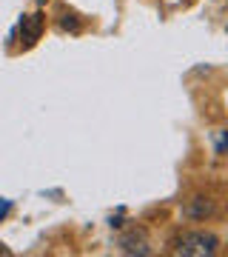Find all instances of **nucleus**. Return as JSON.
<instances>
[{"instance_id": "1", "label": "nucleus", "mask_w": 228, "mask_h": 257, "mask_svg": "<svg viewBox=\"0 0 228 257\" xmlns=\"http://www.w3.org/2000/svg\"><path fill=\"white\" fill-rule=\"evenodd\" d=\"M217 248H219L217 234H211V231H188V234H182L180 243H177V254H182V257H211Z\"/></svg>"}, {"instance_id": "2", "label": "nucleus", "mask_w": 228, "mask_h": 257, "mask_svg": "<svg viewBox=\"0 0 228 257\" xmlns=\"http://www.w3.org/2000/svg\"><path fill=\"white\" fill-rule=\"evenodd\" d=\"M120 246H123L126 254H140V257L151 254V246H148V237L143 229H134V231H128V234H123L120 237Z\"/></svg>"}, {"instance_id": "3", "label": "nucleus", "mask_w": 228, "mask_h": 257, "mask_svg": "<svg viewBox=\"0 0 228 257\" xmlns=\"http://www.w3.org/2000/svg\"><path fill=\"white\" fill-rule=\"evenodd\" d=\"M40 32H43V15H40V12L26 15V18L20 20V37H23V43H26V46L35 43L37 37H40Z\"/></svg>"}, {"instance_id": "4", "label": "nucleus", "mask_w": 228, "mask_h": 257, "mask_svg": "<svg viewBox=\"0 0 228 257\" xmlns=\"http://www.w3.org/2000/svg\"><path fill=\"white\" fill-rule=\"evenodd\" d=\"M214 211V206H211L205 197H194L191 200V209H188V214H191L194 220H200V217H205V214H211Z\"/></svg>"}, {"instance_id": "5", "label": "nucleus", "mask_w": 228, "mask_h": 257, "mask_svg": "<svg viewBox=\"0 0 228 257\" xmlns=\"http://www.w3.org/2000/svg\"><path fill=\"white\" fill-rule=\"evenodd\" d=\"M228 149V132H219L217 135V152H225Z\"/></svg>"}, {"instance_id": "6", "label": "nucleus", "mask_w": 228, "mask_h": 257, "mask_svg": "<svg viewBox=\"0 0 228 257\" xmlns=\"http://www.w3.org/2000/svg\"><path fill=\"white\" fill-rule=\"evenodd\" d=\"M60 26H63V29H72V32H74V29H77V20H74L72 15H66V18L60 20Z\"/></svg>"}, {"instance_id": "7", "label": "nucleus", "mask_w": 228, "mask_h": 257, "mask_svg": "<svg viewBox=\"0 0 228 257\" xmlns=\"http://www.w3.org/2000/svg\"><path fill=\"white\" fill-rule=\"evenodd\" d=\"M37 3H49V0H37Z\"/></svg>"}]
</instances>
